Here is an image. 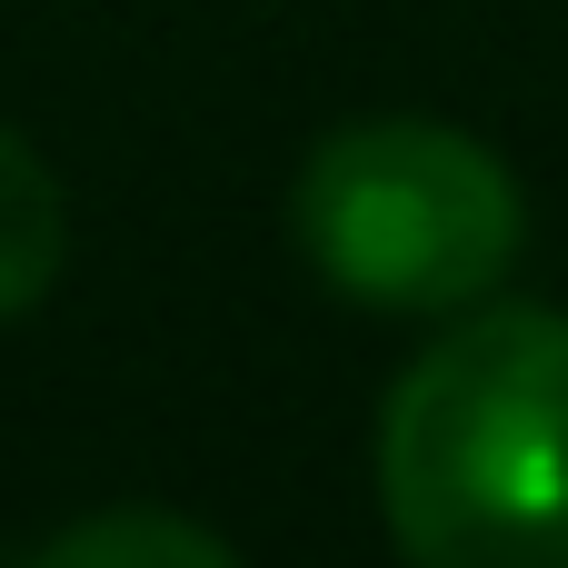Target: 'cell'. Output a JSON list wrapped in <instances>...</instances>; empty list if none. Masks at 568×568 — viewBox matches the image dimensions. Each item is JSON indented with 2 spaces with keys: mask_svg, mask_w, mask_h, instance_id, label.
Wrapping results in <instances>:
<instances>
[{
  "mask_svg": "<svg viewBox=\"0 0 568 568\" xmlns=\"http://www.w3.org/2000/svg\"><path fill=\"white\" fill-rule=\"evenodd\" d=\"M50 568H230V549L210 539V529H190V519H170V509H120V519H80V529H60Z\"/></svg>",
  "mask_w": 568,
  "mask_h": 568,
  "instance_id": "obj_4",
  "label": "cell"
},
{
  "mask_svg": "<svg viewBox=\"0 0 568 568\" xmlns=\"http://www.w3.org/2000/svg\"><path fill=\"white\" fill-rule=\"evenodd\" d=\"M379 509L409 559L568 568V320L479 310L399 369Z\"/></svg>",
  "mask_w": 568,
  "mask_h": 568,
  "instance_id": "obj_1",
  "label": "cell"
},
{
  "mask_svg": "<svg viewBox=\"0 0 568 568\" xmlns=\"http://www.w3.org/2000/svg\"><path fill=\"white\" fill-rule=\"evenodd\" d=\"M60 250H70V200L50 160L20 130H0V320H20L60 280Z\"/></svg>",
  "mask_w": 568,
  "mask_h": 568,
  "instance_id": "obj_3",
  "label": "cell"
},
{
  "mask_svg": "<svg viewBox=\"0 0 568 568\" xmlns=\"http://www.w3.org/2000/svg\"><path fill=\"white\" fill-rule=\"evenodd\" d=\"M290 210L310 270L369 310H469L519 260V180L449 120L329 130Z\"/></svg>",
  "mask_w": 568,
  "mask_h": 568,
  "instance_id": "obj_2",
  "label": "cell"
}]
</instances>
